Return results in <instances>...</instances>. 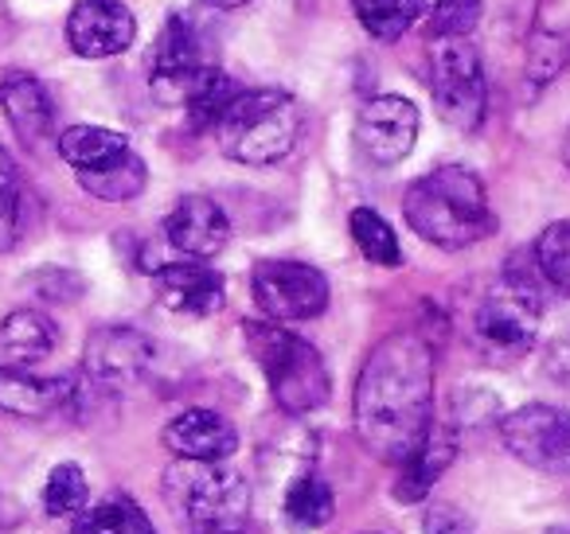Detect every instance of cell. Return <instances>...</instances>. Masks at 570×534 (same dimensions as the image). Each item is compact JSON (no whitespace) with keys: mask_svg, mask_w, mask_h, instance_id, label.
Wrapping results in <instances>:
<instances>
[{"mask_svg":"<svg viewBox=\"0 0 570 534\" xmlns=\"http://www.w3.org/2000/svg\"><path fill=\"white\" fill-rule=\"evenodd\" d=\"M356 433L380 461L403 464L426 441L434 422V355L414 332H395L367 355L360 370Z\"/></svg>","mask_w":570,"mask_h":534,"instance_id":"obj_1","label":"cell"},{"mask_svg":"<svg viewBox=\"0 0 570 534\" xmlns=\"http://www.w3.org/2000/svg\"><path fill=\"white\" fill-rule=\"evenodd\" d=\"M403 215L414 235L442 250H465L492 235L489 191L481 176L461 165H445L414 180L403 196Z\"/></svg>","mask_w":570,"mask_h":534,"instance_id":"obj_2","label":"cell"},{"mask_svg":"<svg viewBox=\"0 0 570 534\" xmlns=\"http://www.w3.org/2000/svg\"><path fill=\"white\" fill-rule=\"evenodd\" d=\"M539 281L543 277H539L535 261L520 269V258H515L508 261V274L476 297L473 316H469V336L489 363H515L535 347L539 320H543Z\"/></svg>","mask_w":570,"mask_h":534,"instance_id":"obj_3","label":"cell"},{"mask_svg":"<svg viewBox=\"0 0 570 534\" xmlns=\"http://www.w3.org/2000/svg\"><path fill=\"white\" fill-rule=\"evenodd\" d=\"M212 134L219 137V149L238 165H277L302 141V110L294 95L277 87H238Z\"/></svg>","mask_w":570,"mask_h":534,"instance_id":"obj_4","label":"cell"},{"mask_svg":"<svg viewBox=\"0 0 570 534\" xmlns=\"http://www.w3.org/2000/svg\"><path fill=\"white\" fill-rule=\"evenodd\" d=\"M243 336L254 363L266 375L269 394L285 414H309V409L325 406L333 378H328L325 359L309 339L294 336L289 328H277L269 320H246Z\"/></svg>","mask_w":570,"mask_h":534,"instance_id":"obj_5","label":"cell"},{"mask_svg":"<svg viewBox=\"0 0 570 534\" xmlns=\"http://www.w3.org/2000/svg\"><path fill=\"white\" fill-rule=\"evenodd\" d=\"M165 492L196 534H243L250 515V487L219 461H180L168 468Z\"/></svg>","mask_w":570,"mask_h":534,"instance_id":"obj_6","label":"cell"},{"mask_svg":"<svg viewBox=\"0 0 570 534\" xmlns=\"http://www.w3.org/2000/svg\"><path fill=\"white\" fill-rule=\"evenodd\" d=\"M215 71L219 67H215L204 32L188 17H168L165 28H160L157 48H153V71H149L153 98L160 106L188 110L199 98V90L215 79Z\"/></svg>","mask_w":570,"mask_h":534,"instance_id":"obj_7","label":"cell"},{"mask_svg":"<svg viewBox=\"0 0 570 534\" xmlns=\"http://www.w3.org/2000/svg\"><path fill=\"white\" fill-rule=\"evenodd\" d=\"M430 90L445 126L473 134L484 121L489 87H484L481 51L465 40H438L430 51Z\"/></svg>","mask_w":570,"mask_h":534,"instance_id":"obj_8","label":"cell"},{"mask_svg":"<svg viewBox=\"0 0 570 534\" xmlns=\"http://www.w3.org/2000/svg\"><path fill=\"white\" fill-rule=\"evenodd\" d=\"M250 293L254 305L282 324L313 320L328 308V277L305 261H258L250 274Z\"/></svg>","mask_w":570,"mask_h":534,"instance_id":"obj_9","label":"cell"},{"mask_svg":"<svg viewBox=\"0 0 570 534\" xmlns=\"http://www.w3.org/2000/svg\"><path fill=\"white\" fill-rule=\"evenodd\" d=\"M508 453L523 461L528 468L547 476H570V414L559 406L531 402L500 422Z\"/></svg>","mask_w":570,"mask_h":534,"instance_id":"obj_10","label":"cell"},{"mask_svg":"<svg viewBox=\"0 0 570 534\" xmlns=\"http://www.w3.org/2000/svg\"><path fill=\"white\" fill-rule=\"evenodd\" d=\"M419 141V110L399 95H380L360 110L356 145L375 165H399Z\"/></svg>","mask_w":570,"mask_h":534,"instance_id":"obj_11","label":"cell"},{"mask_svg":"<svg viewBox=\"0 0 570 534\" xmlns=\"http://www.w3.org/2000/svg\"><path fill=\"white\" fill-rule=\"evenodd\" d=\"M82 363H87V375L98 386L126 390L153 367V339L137 328H126V324H110V328H98L87 339Z\"/></svg>","mask_w":570,"mask_h":534,"instance_id":"obj_12","label":"cell"},{"mask_svg":"<svg viewBox=\"0 0 570 534\" xmlns=\"http://www.w3.org/2000/svg\"><path fill=\"white\" fill-rule=\"evenodd\" d=\"M137 20L121 0H79L67 17V43L82 59H110L134 43Z\"/></svg>","mask_w":570,"mask_h":534,"instance_id":"obj_13","label":"cell"},{"mask_svg":"<svg viewBox=\"0 0 570 534\" xmlns=\"http://www.w3.org/2000/svg\"><path fill=\"white\" fill-rule=\"evenodd\" d=\"M0 110L9 118L12 134L32 152L48 149L56 141V106L43 82L28 71H12L0 79Z\"/></svg>","mask_w":570,"mask_h":534,"instance_id":"obj_14","label":"cell"},{"mask_svg":"<svg viewBox=\"0 0 570 534\" xmlns=\"http://www.w3.org/2000/svg\"><path fill=\"white\" fill-rule=\"evenodd\" d=\"M165 238L168 246H176L180 254L196 261H207L227 246L230 222L223 215V207L207 196H184L180 204L168 211L165 219Z\"/></svg>","mask_w":570,"mask_h":534,"instance_id":"obj_15","label":"cell"},{"mask_svg":"<svg viewBox=\"0 0 570 534\" xmlns=\"http://www.w3.org/2000/svg\"><path fill=\"white\" fill-rule=\"evenodd\" d=\"M165 448L180 461H227L238 448V433L215 409H184L160 433Z\"/></svg>","mask_w":570,"mask_h":534,"instance_id":"obj_16","label":"cell"},{"mask_svg":"<svg viewBox=\"0 0 570 534\" xmlns=\"http://www.w3.org/2000/svg\"><path fill=\"white\" fill-rule=\"evenodd\" d=\"M153 285H157V297L168 313L180 316H212L223 308V277L215 274L204 261H176V266H160L153 274Z\"/></svg>","mask_w":570,"mask_h":534,"instance_id":"obj_17","label":"cell"},{"mask_svg":"<svg viewBox=\"0 0 570 534\" xmlns=\"http://www.w3.org/2000/svg\"><path fill=\"white\" fill-rule=\"evenodd\" d=\"M75 398V378L67 375H36V370L9 363L0 367V409L17 417H48Z\"/></svg>","mask_w":570,"mask_h":534,"instance_id":"obj_18","label":"cell"},{"mask_svg":"<svg viewBox=\"0 0 570 534\" xmlns=\"http://www.w3.org/2000/svg\"><path fill=\"white\" fill-rule=\"evenodd\" d=\"M59 347V328L51 316L36 313V308H17L0 320V352L9 355V363H40Z\"/></svg>","mask_w":570,"mask_h":534,"instance_id":"obj_19","label":"cell"},{"mask_svg":"<svg viewBox=\"0 0 570 534\" xmlns=\"http://www.w3.org/2000/svg\"><path fill=\"white\" fill-rule=\"evenodd\" d=\"M450 464H453V437L450 433H438L434 425H430L426 441L403 461V476H399V484H395V500H403V503L426 500L430 487L438 484V476H442Z\"/></svg>","mask_w":570,"mask_h":534,"instance_id":"obj_20","label":"cell"},{"mask_svg":"<svg viewBox=\"0 0 570 534\" xmlns=\"http://www.w3.org/2000/svg\"><path fill=\"white\" fill-rule=\"evenodd\" d=\"M56 149L75 172H90V168H106L129 152V137L114 134L102 126H71L56 137Z\"/></svg>","mask_w":570,"mask_h":534,"instance_id":"obj_21","label":"cell"},{"mask_svg":"<svg viewBox=\"0 0 570 534\" xmlns=\"http://www.w3.org/2000/svg\"><path fill=\"white\" fill-rule=\"evenodd\" d=\"M82 184V191H90L95 199H106V204H126V199H137L149 184V168L137 157L134 149L121 160L106 168H90V172H75Z\"/></svg>","mask_w":570,"mask_h":534,"instance_id":"obj_22","label":"cell"},{"mask_svg":"<svg viewBox=\"0 0 570 534\" xmlns=\"http://www.w3.org/2000/svg\"><path fill=\"white\" fill-rule=\"evenodd\" d=\"M352 12L372 40L395 43L422 20L426 0H352Z\"/></svg>","mask_w":570,"mask_h":534,"instance_id":"obj_23","label":"cell"},{"mask_svg":"<svg viewBox=\"0 0 570 534\" xmlns=\"http://www.w3.org/2000/svg\"><path fill=\"white\" fill-rule=\"evenodd\" d=\"M336 515V495L321 476H297L285 492V518L297 531H317V526L333 523Z\"/></svg>","mask_w":570,"mask_h":534,"instance_id":"obj_24","label":"cell"},{"mask_svg":"<svg viewBox=\"0 0 570 534\" xmlns=\"http://www.w3.org/2000/svg\"><path fill=\"white\" fill-rule=\"evenodd\" d=\"M75 534H157L141 507L126 495L102 500L98 507H82L75 518Z\"/></svg>","mask_w":570,"mask_h":534,"instance_id":"obj_25","label":"cell"},{"mask_svg":"<svg viewBox=\"0 0 570 534\" xmlns=\"http://www.w3.org/2000/svg\"><path fill=\"white\" fill-rule=\"evenodd\" d=\"M348 227H352V243L360 246V254H364L372 266L395 269L399 261H403L395 230H391V222L383 219L380 211H372V207H356L352 219H348Z\"/></svg>","mask_w":570,"mask_h":534,"instance_id":"obj_26","label":"cell"},{"mask_svg":"<svg viewBox=\"0 0 570 534\" xmlns=\"http://www.w3.org/2000/svg\"><path fill=\"white\" fill-rule=\"evenodd\" d=\"M531 261H535L539 277H543L554 293H567L570 297V219L551 222V227L535 238Z\"/></svg>","mask_w":570,"mask_h":534,"instance_id":"obj_27","label":"cell"},{"mask_svg":"<svg viewBox=\"0 0 570 534\" xmlns=\"http://www.w3.org/2000/svg\"><path fill=\"white\" fill-rule=\"evenodd\" d=\"M87 476H82L79 464H59V468H51L48 476V487H43V507H48V515H79L82 507H87Z\"/></svg>","mask_w":570,"mask_h":534,"instance_id":"obj_28","label":"cell"},{"mask_svg":"<svg viewBox=\"0 0 570 534\" xmlns=\"http://www.w3.org/2000/svg\"><path fill=\"white\" fill-rule=\"evenodd\" d=\"M20 204H24V196H20V172L9 152H4V145H0V254L12 250V243L20 235Z\"/></svg>","mask_w":570,"mask_h":534,"instance_id":"obj_29","label":"cell"},{"mask_svg":"<svg viewBox=\"0 0 570 534\" xmlns=\"http://www.w3.org/2000/svg\"><path fill=\"white\" fill-rule=\"evenodd\" d=\"M481 12H484L481 0H434L430 28H434L438 40H465L481 24Z\"/></svg>","mask_w":570,"mask_h":534,"instance_id":"obj_30","label":"cell"},{"mask_svg":"<svg viewBox=\"0 0 570 534\" xmlns=\"http://www.w3.org/2000/svg\"><path fill=\"white\" fill-rule=\"evenodd\" d=\"M426 534H473V526L458 507H434L426 515Z\"/></svg>","mask_w":570,"mask_h":534,"instance_id":"obj_31","label":"cell"},{"mask_svg":"<svg viewBox=\"0 0 570 534\" xmlns=\"http://www.w3.org/2000/svg\"><path fill=\"white\" fill-rule=\"evenodd\" d=\"M547 370H551L559 383L570 386V336L559 339V344H551V352H547Z\"/></svg>","mask_w":570,"mask_h":534,"instance_id":"obj_32","label":"cell"},{"mask_svg":"<svg viewBox=\"0 0 570 534\" xmlns=\"http://www.w3.org/2000/svg\"><path fill=\"white\" fill-rule=\"evenodd\" d=\"M207 4H215V9H243L250 0H207Z\"/></svg>","mask_w":570,"mask_h":534,"instance_id":"obj_33","label":"cell"},{"mask_svg":"<svg viewBox=\"0 0 570 534\" xmlns=\"http://www.w3.org/2000/svg\"><path fill=\"white\" fill-rule=\"evenodd\" d=\"M562 165L570 168V129H567V141H562Z\"/></svg>","mask_w":570,"mask_h":534,"instance_id":"obj_34","label":"cell"}]
</instances>
